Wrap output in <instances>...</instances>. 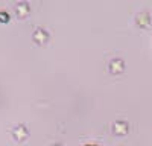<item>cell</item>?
<instances>
[{
	"instance_id": "6da1fadb",
	"label": "cell",
	"mask_w": 152,
	"mask_h": 146,
	"mask_svg": "<svg viewBox=\"0 0 152 146\" xmlns=\"http://www.w3.org/2000/svg\"><path fill=\"white\" fill-rule=\"evenodd\" d=\"M114 131H116L117 134H120V136L126 134V131H128V125H126V122H117V123H114Z\"/></svg>"
},
{
	"instance_id": "7a4b0ae2",
	"label": "cell",
	"mask_w": 152,
	"mask_h": 146,
	"mask_svg": "<svg viewBox=\"0 0 152 146\" xmlns=\"http://www.w3.org/2000/svg\"><path fill=\"white\" fill-rule=\"evenodd\" d=\"M9 17H8V14L6 12H0V21H6Z\"/></svg>"
},
{
	"instance_id": "3957f363",
	"label": "cell",
	"mask_w": 152,
	"mask_h": 146,
	"mask_svg": "<svg viewBox=\"0 0 152 146\" xmlns=\"http://www.w3.org/2000/svg\"><path fill=\"white\" fill-rule=\"evenodd\" d=\"M85 146H97V145H85Z\"/></svg>"
}]
</instances>
